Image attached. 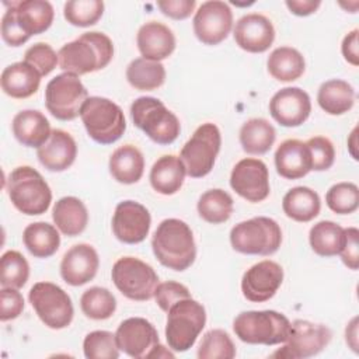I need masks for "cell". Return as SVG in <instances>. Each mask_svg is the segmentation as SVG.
I'll return each instance as SVG.
<instances>
[{
	"label": "cell",
	"instance_id": "1",
	"mask_svg": "<svg viewBox=\"0 0 359 359\" xmlns=\"http://www.w3.org/2000/svg\"><path fill=\"white\" fill-rule=\"evenodd\" d=\"M8 6L1 18V38L8 46H21L32 35L45 32L53 22L55 11L45 0H20Z\"/></svg>",
	"mask_w": 359,
	"mask_h": 359
},
{
	"label": "cell",
	"instance_id": "2",
	"mask_svg": "<svg viewBox=\"0 0 359 359\" xmlns=\"http://www.w3.org/2000/svg\"><path fill=\"white\" fill-rule=\"evenodd\" d=\"M57 57L65 73L83 76L109 65L114 57V43L104 32H84L77 39L65 43L59 49Z\"/></svg>",
	"mask_w": 359,
	"mask_h": 359
},
{
	"label": "cell",
	"instance_id": "3",
	"mask_svg": "<svg viewBox=\"0 0 359 359\" xmlns=\"http://www.w3.org/2000/svg\"><path fill=\"white\" fill-rule=\"evenodd\" d=\"M151 250L161 265L181 272L196 258V245L191 227L180 219H164L151 237Z\"/></svg>",
	"mask_w": 359,
	"mask_h": 359
},
{
	"label": "cell",
	"instance_id": "4",
	"mask_svg": "<svg viewBox=\"0 0 359 359\" xmlns=\"http://www.w3.org/2000/svg\"><path fill=\"white\" fill-rule=\"evenodd\" d=\"M6 189L14 208L28 216L45 213L52 202L48 182L29 165L14 168L7 178Z\"/></svg>",
	"mask_w": 359,
	"mask_h": 359
},
{
	"label": "cell",
	"instance_id": "5",
	"mask_svg": "<svg viewBox=\"0 0 359 359\" xmlns=\"http://www.w3.org/2000/svg\"><path fill=\"white\" fill-rule=\"evenodd\" d=\"M236 337L251 345L283 344L290 332V321L275 310H250L240 313L233 321Z\"/></svg>",
	"mask_w": 359,
	"mask_h": 359
},
{
	"label": "cell",
	"instance_id": "6",
	"mask_svg": "<svg viewBox=\"0 0 359 359\" xmlns=\"http://www.w3.org/2000/svg\"><path fill=\"white\" fill-rule=\"evenodd\" d=\"M206 324L205 307L192 297L174 303L167 311L165 339L174 352H185L194 346Z\"/></svg>",
	"mask_w": 359,
	"mask_h": 359
},
{
	"label": "cell",
	"instance_id": "7",
	"mask_svg": "<svg viewBox=\"0 0 359 359\" xmlns=\"http://www.w3.org/2000/svg\"><path fill=\"white\" fill-rule=\"evenodd\" d=\"M130 116L136 128L157 144H171L181 132V123L158 98L139 97L130 105Z\"/></svg>",
	"mask_w": 359,
	"mask_h": 359
},
{
	"label": "cell",
	"instance_id": "8",
	"mask_svg": "<svg viewBox=\"0 0 359 359\" xmlns=\"http://www.w3.org/2000/svg\"><path fill=\"white\" fill-rule=\"evenodd\" d=\"M80 118L88 136L100 144H112L126 130L123 111L104 97H88L81 107Z\"/></svg>",
	"mask_w": 359,
	"mask_h": 359
},
{
	"label": "cell",
	"instance_id": "9",
	"mask_svg": "<svg viewBox=\"0 0 359 359\" xmlns=\"http://www.w3.org/2000/svg\"><path fill=\"white\" fill-rule=\"evenodd\" d=\"M280 243V226L265 216L240 222L230 231V244L241 254L272 255L279 250Z\"/></svg>",
	"mask_w": 359,
	"mask_h": 359
},
{
	"label": "cell",
	"instance_id": "10",
	"mask_svg": "<svg viewBox=\"0 0 359 359\" xmlns=\"http://www.w3.org/2000/svg\"><path fill=\"white\" fill-rule=\"evenodd\" d=\"M220 146L222 135L215 123L206 122L198 126L180 153L187 174L191 178H202L208 175L215 165Z\"/></svg>",
	"mask_w": 359,
	"mask_h": 359
},
{
	"label": "cell",
	"instance_id": "11",
	"mask_svg": "<svg viewBox=\"0 0 359 359\" xmlns=\"http://www.w3.org/2000/svg\"><path fill=\"white\" fill-rule=\"evenodd\" d=\"M111 278L125 297L136 302H146L154 297V290L158 285L156 271L135 257L119 258L112 266Z\"/></svg>",
	"mask_w": 359,
	"mask_h": 359
},
{
	"label": "cell",
	"instance_id": "12",
	"mask_svg": "<svg viewBox=\"0 0 359 359\" xmlns=\"http://www.w3.org/2000/svg\"><path fill=\"white\" fill-rule=\"evenodd\" d=\"M28 299L39 320L52 330H62L70 325L74 309L70 296L60 286L52 282H36Z\"/></svg>",
	"mask_w": 359,
	"mask_h": 359
},
{
	"label": "cell",
	"instance_id": "13",
	"mask_svg": "<svg viewBox=\"0 0 359 359\" xmlns=\"http://www.w3.org/2000/svg\"><path fill=\"white\" fill-rule=\"evenodd\" d=\"M87 98V88L73 73L57 74L45 88L46 109L59 121L76 119Z\"/></svg>",
	"mask_w": 359,
	"mask_h": 359
},
{
	"label": "cell",
	"instance_id": "14",
	"mask_svg": "<svg viewBox=\"0 0 359 359\" xmlns=\"http://www.w3.org/2000/svg\"><path fill=\"white\" fill-rule=\"evenodd\" d=\"M332 332L324 324L309 320L290 323V332L285 345L271 356L278 359H304L320 353L331 341Z\"/></svg>",
	"mask_w": 359,
	"mask_h": 359
},
{
	"label": "cell",
	"instance_id": "15",
	"mask_svg": "<svg viewBox=\"0 0 359 359\" xmlns=\"http://www.w3.org/2000/svg\"><path fill=\"white\" fill-rule=\"evenodd\" d=\"M194 32L205 45H217L227 38L233 27V13L227 3L209 0L194 15Z\"/></svg>",
	"mask_w": 359,
	"mask_h": 359
},
{
	"label": "cell",
	"instance_id": "16",
	"mask_svg": "<svg viewBox=\"0 0 359 359\" xmlns=\"http://www.w3.org/2000/svg\"><path fill=\"white\" fill-rule=\"evenodd\" d=\"M230 187L248 202L258 203L271 192L269 172L266 164L259 158H243L231 170Z\"/></svg>",
	"mask_w": 359,
	"mask_h": 359
},
{
	"label": "cell",
	"instance_id": "17",
	"mask_svg": "<svg viewBox=\"0 0 359 359\" xmlns=\"http://www.w3.org/2000/svg\"><path fill=\"white\" fill-rule=\"evenodd\" d=\"M283 282L282 266L271 259H264L247 269L241 279L243 296L252 303H264L275 296Z\"/></svg>",
	"mask_w": 359,
	"mask_h": 359
},
{
	"label": "cell",
	"instance_id": "18",
	"mask_svg": "<svg viewBox=\"0 0 359 359\" xmlns=\"http://www.w3.org/2000/svg\"><path fill=\"white\" fill-rule=\"evenodd\" d=\"M151 224V216L146 206L135 201L119 202L112 216L114 236L125 244L142 243Z\"/></svg>",
	"mask_w": 359,
	"mask_h": 359
},
{
	"label": "cell",
	"instance_id": "19",
	"mask_svg": "<svg viewBox=\"0 0 359 359\" xmlns=\"http://www.w3.org/2000/svg\"><path fill=\"white\" fill-rule=\"evenodd\" d=\"M311 112L310 95L299 87H285L269 101L271 116L282 126L296 128L307 121Z\"/></svg>",
	"mask_w": 359,
	"mask_h": 359
},
{
	"label": "cell",
	"instance_id": "20",
	"mask_svg": "<svg viewBox=\"0 0 359 359\" xmlns=\"http://www.w3.org/2000/svg\"><path fill=\"white\" fill-rule=\"evenodd\" d=\"M119 351L130 358H146L149 351L160 342L154 325L142 317L123 320L115 332Z\"/></svg>",
	"mask_w": 359,
	"mask_h": 359
},
{
	"label": "cell",
	"instance_id": "21",
	"mask_svg": "<svg viewBox=\"0 0 359 359\" xmlns=\"http://www.w3.org/2000/svg\"><path fill=\"white\" fill-rule=\"evenodd\" d=\"M234 41L245 52L262 53L269 49L275 39V28L269 18L251 13L243 15L234 27Z\"/></svg>",
	"mask_w": 359,
	"mask_h": 359
},
{
	"label": "cell",
	"instance_id": "22",
	"mask_svg": "<svg viewBox=\"0 0 359 359\" xmlns=\"http://www.w3.org/2000/svg\"><path fill=\"white\" fill-rule=\"evenodd\" d=\"M100 266V258L95 248L80 243L69 248L60 262V276L72 286H81L94 279Z\"/></svg>",
	"mask_w": 359,
	"mask_h": 359
},
{
	"label": "cell",
	"instance_id": "23",
	"mask_svg": "<svg viewBox=\"0 0 359 359\" xmlns=\"http://www.w3.org/2000/svg\"><path fill=\"white\" fill-rule=\"evenodd\" d=\"M39 163L49 171L60 172L67 170L76 160L77 144L70 133L53 129L49 139L36 149Z\"/></svg>",
	"mask_w": 359,
	"mask_h": 359
},
{
	"label": "cell",
	"instance_id": "24",
	"mask_svg": "<svg viewBox=\"0 0 359 359\" xmlns=\"http://www.w3.org/2000/svg\"><path fill=\"white\" fill-rule=\"evenodd\" d=\"M136 43L142 57L160 62L174 52L175 36L167 25L158 21H149L139 28Z\"/></svg>",
	"mask_w": 359,
	"mask_h": 359
},
{
	"label": "cell",
	"instance_id": "25",
	"mask_svg": "<svg viewBox=\"0 0 359 359\" xmlns=\"http://www.w3.org/2000/svg\"><path fill=\"white\" fill-rule=\"evenodd\" d=\"M273 157L278 174L286 180H299L311 171L310 150L299 139L283 140L278 146Z\"/></svg>",
	"mask_w": 359,
	"mask_h": 359
},
{
	"label": "cell",
	"instance_id": "26",
	"mask_svg": "<svg viewBox=\"0 0 359 359\" xmlns=\"http://www.w3.org/2000/svg\"><path fill=\"white\" fill-rule=\"evenodd\" d=\"M41 73L27 62H15L4 67L1 73L3 91L15 100L34 95L41 84Z\"/></svg>",
	"mask_w": 359,
	"mask_h": 359
},
{
	"label": "cell",
	"instance_id": "27",
	"mask_svg": "<svg viewBox=\"0 0 359 359\" xmlns=\"http://www.w3.org/2000/svg\"><path fill=\"white\" fill-rule=\"evenodd\" d=\"M11 128L15 139L22 146L36 149H39L52 133L48 118L36 109L20 111L13 118Z\"/></svg>",
	"mask_w": 359,
	"mask_h": 359
},
{
	"label": "cell",
	"instance_id": "28",
	"mask_svg": "<svg viewBox=\"0 0 359 359\" xmlns=\"http://www.w3.org/2000/svg\"><path fill=\"white\" fill-rule=\"evenodd\" d=\"M187 170L178 156H161L150 170V184L161 195H174L184 184Z\"/></svg>",
	"mask_w": 359,
	"mask_h": 359
},
{
	"label": "cell",
	"instance_id": "29",
	"mask_svg": "<svg viewBox=\"0 0 359 359\" xmlns=\"http://www.w3.org/2000/svg\"><path fill=\"white\" fill-rule=\"evenodd\" d=\"M52 219L60 233L69 237H76L86 230L88 212L79 198L63 196L55 203Z\"/></svg>",
	"mask_w": 359,
	"mask_h": 359
},
{
	"label": "cell",
	"instance_id": "30",
	"mask_svg": "<svg viewBox=\"0 0 359 359\" xmlns=\"http://www.w3.org/2000/svg\"><path fill=\"white\" fill-rule=\"evenodd\" d=\"M109 172L121 184L137 182L144 171V157L133 144H123L109 157Z\"/></svg>",
	"mask_w": 359,
	"mask_h": 359
},
{
	"label": "cell",
	"instance_id": "31",
	"mask_svg": "<svg viewBox=\"0 0 359 359\" xmlns=\"http://www.w3.org/2000/svg\"><path fill=\"white\" fill-rule=\"evenodd\" d=\"M285 215L300 223H307L318 216L321 201L316 191L309 187H294L289 189L282 199Z\"/></svg>",
	"mask_w": 359,
	"mask_h": 359
},
{
	"label": "cell",
	"instance_id": "32",
	"mask_svg": "<svg viewBox=\"0 0 359 359\" xmlns=\"http://www.w3.org/2000/svg\"><path fill=\"white\" fill-rule=\"evenodd\" d=\"M317 102L327 114L342 115L352 109L355 104V90L345 80L331 79L320 86Z\"/></svg>",
	"mask_w": 359,
	"mask_h": 359
},
{
	"label": "cell",
	"instance_id": "33",
	"mask_svg": "<svg viewBox=\"0 0 359 359\" xmlns=\"http://www.w3.org/2000/svg\"><path fill=\"white\" fill-rule=\"evenodd\" d=\"M240 144L248 154H265L275 143L276 132L269 121L251 118L243 123L238 133Z\"/></svg>",
	"mask_w": 359,
	"mask_h": 359
},
{
	"label": "cell",
	"instance_id": "34",
	"mask_svg": "<svg viewBox=\"0 0 359 359\" xmlns=\"http://www.w3.org/2000/svg\"><path fill=\"white\" fill-rule=\"evenodd\" d=\"M269 74L278 81H294L304 73L306 62L303 55L292 46L273 49L266 60Z\"/></svg>",
	"mask_w": 359,
	"mask_h": 359
},
{
	"label": "cell",
	"instance_id": "35",
	"mask_svg": "<svg viewBox=\"0 0 359 359\" xmlns=\"http://www.w3.org/2000/svg\"><path fill=\"white\" fill-rule=\"evenodd\" d=\"M22 241L35 258H49L59 250L60 236L55 226L46 222H35L24 229Z\"/></svg>",
	"mask_w": 359,
	"mask_h": 359
},
{
	"label": "cell",
	"instance_id": "36",
	"mask_svg": "<svg viewBox=\"0 0 359 359\" xmlns=\"http://www.w3.org/2000/svg\"><path fill=\"white\" fill-rule=\"evenodd\" d=\"M126 80L136 90L151 91L164 84L165 69L160 62L137 57L128 65Z\"/></svg>",
	"mask_w": 359,
	"mask_h": 359
},
{
	"label": "cell",
	"instance_id": "37",
	"mask_svg": "<svg viewBox=\"0 0 359 359\" xmlns=\"http://www.w3.org/2000/svg\"><path fill=\"white\" fill-rule=\"evenodd\" d=\"M309 241L320 257L338 255L344 243V227L331 220H321L310 229Z\"/></svg>",
	"mask_w": 359,
	"mask_h": 359
},
{
	"label": "cell",
	"instance_id": "38",
	"mask_svg": "<svg viewBox=\"0 0 359 359\" xmlns=\"http://www.w3.org/2000/svg\"><path fill=\"white\" fill-rule=\"evenodd\" d=\"M233 198L220 188L203 192L198 201L196 209L199 216L212 224H220L230 219L233 213Z\"/></svg>",
	"mask_w": 359,
	"mask_h": 359
},
{
	"label": "cell",
	"instance_id": "39",
	"mask_svg": "<svg viewBox=\"0 0 359 359\" xmlns=\"http://www.w3.org/2000/svg\"><path fill=\"white\" fill-rule=\"evenodd\" d=\"M80 307L84 316L91 320H107L116 310V299L108 289L93 286L83 292Z\"/></svg>",
	"mask_w": 359,
	"mask_h": 359
},
{
	"label": "cell",
	"instance_id": "40",
	"mask_svg": "<svg viewBox=\"0 0 359 359\" xmlns=\"http://www.w3.org/2000/svg\"><path fill=\"white\" fill-rule=\"evenodd\" d=\"M29 278V265L15 250L6 251L0 259V283L3 287H22Z\"/></svg>",
	"mask_w": 359,
	"mask_h": 359
},
{
	"label": "cell",
	"instance_id": "41",
	"mask_svg": "<svg viewBox=\"0 0 359 359\" xmlns=\"http://www.w3.org/2000/svg\"><path fill=\"white\" fill-rule=\"evenodd\" d=\"M196 356L199 359H233L236 346L226 331L216 328L202 337Z\"/></svg>",
	"mask_w": 359,
	"mask_h": 359
},
{
	"label": "cell",
	"instance_id": "42",
	"mask_svg": "<svg viewBox=\"0 0 359 359\" xmlns=\"http://www.w3.org/2000/svg\"><path fill=\"white\" fill-rule=\"evenodd\" d=\"M104 13L101 0H70L65 3L63 15L66 21L76 27H90L98 22Z\"/></svg>",
	"mask_w": 359,
	"mask_h": 359
},
{
	"label": "cell",
	"instance_id": "43",
	"mask_svg": "<svg viewBox=\"0 0 359 359\" xmlns=\"http://www.w3.org/2000/svg\"><path fill=\"white\" fill-rule=\"evenodd\" d=\"M83 352L87 359H118L119 348L115 334L104 330L88 332L83 341Z\"/></svg>",
	"mask_w": 359,
	"mask_h": 359
},
{
	"label": "cell",
	"instance_id": "44",
	"mask_svg": "<svg viewBox=\"0 0 359 359\" xmlns=\"http://www.w3.org/2000/svg\"><path fill=\"white\" fill-rule=\"evenodd\" d=\"M325 202L334 213H353L359 206V189L353 182H338L327 191Z\"/></svg>",
	"mask_w": 359,
	"mask_h": 359
},
{
	"label": "cell",
	"instance_id": "45",
	"mask_svg": "<svg viewBox=\"0 0 359 359\" xmlns=\"http://www.w3.org/2000/svg\"><path fill=\"white\" fill-rule=\"evenodd\" d=\"M24 62L34 66L41 76H48L59 65V57L50 45L38 42L25 50Z\"/></svg>",
	"mask_w": 359,
	"mask_h": 359
},
{
	"label": "cell",
	"instance_id": "46",
	"mask_svg": "<svg viewBox=\"0 0 359 359\" xmlns=\"http://www.w3.org/2000/svg\"><path fill=\"white\" fill-rule=\"evenodd\" d=\"M311 156V170L325 171L331 168L335 160V149L332 142L325 136H314L306 142Z\"/></svg>",
	"mask_w": 359,
	"mask_h": 359
},
{
	"label": "cell",
	"instance_id": "47",
	"mask_svg": "<svg viewBox=\"0 0 359 359\" xmlns=\"http://www.w3.org/2000/svg\"><path fill=\"white\" fill-rule=\"evenodd\" d=\"M191 297V292L189 289L180 283V282H174V280H167V282H161L157 285L156 290H154V299L157 306L163 310V311H168V309L177 303L178 300Z\"/></svg>",
	"mask_w": 359,
	"mask_h": 359
},
{
	"label": "cell",
	"instance_id": "48",
	"mask_svg": "<svg viewBox=\"0 0 359 359\" xmlns=\"http://www.w3.org/2000/svg\"><path fill=\"white\" fill-rule=\"evenodd\" d=\"M24 310V297L15 287L0 290V320L10 321L17 318Z\"/></svg>",
	"mask_w": 359,
	"mask_h": 359
},
{
	"label": "cell",
	"instance_id": "49",
	"mask_svg": "<svg viewBox=\"0 0 359 359\" xmlns=\"http://www.w3.org/2000/svg\"><path fill=\"white\" fill-rule=\"evenodd\" d=\"M338 255L349 269L359 268V230L356 227L344 229V243Z\"/></svg>",
	"mask_w": 359,
	"mask_h": 359
},
{
	"label": "cell",
	"instance_id": "50",
	"mask_svg": "<svg viewBox=\"0 0 359 359\" xmlns=\"http://www.w3.org/2000/svg\"><path fill=\"white\" fill-rule=\"evenodd\" d=\"M157 7L161 10V13L170 18L174 20H185L188 18L195 7V0H160L157 1Z\"/></svg>",
	"mask_w": 359,
	"mask_h": 359
},
{
	"label": "cell",
	"instance_id": "51",
	"mask_svg": "<svg viewBox=\"0 0 359 359\" xmlns=\"http://www.w3.org/2000/svg\"><path fill=\"white\" fill-rule=\"evenodd\" d=\"M358 28L352 29L351 32H348L344 39H342V45H341V52L344 59L351 63L352 66H358L359 65V45H358Z\"/></svg>",
	"mask_w": 359,
	"mask_h": 359
},
{
	"label": "cell",
	"instance_id": "52",
	"mask_svg": "<svg viewBox=\"0 0 359 359\" xmlns=\"http://www.w3.org/2000/svg\"><path fill=\"white\" fill-rule=\"evenodd\" d=\"M286 7L299 17H306L317 11V8L321 6L320 0H286Z\"/></svg>",
	"mask_w": 359,
	"mask_h": 359
},
{
	"label": "cell",
	"instance_id": "53",
	"mask_svg": "<svg viewBox=\"0 0 359 359\" xmlns=\"http://www.w3.org/2000/svg\"><path fill=\"white\" fill-rule=\"evenodd\" d=\"M346 344L353 352L358 353V317H353L345 330Z\"/></svg>",
	"mask_w": 359,
	"mask_h": 359
},
{
	"label": "cell",
	"instance_id": "54",
	"mask_svg": "<svg viewBox=\"0 0 359 359\" xmlns=\"http://www.w3.org/2000/svg\"><path fill=\"white\" fill-rule=\"evenodd\" d=\"M146 358H174V353H172L170 349H167L165 346L160 345V342H158V344H156V345L149 351V353L146 355Z\"/></svg>",
	"mask_w": 359,
	"mask_h": 359
},
{
	"label": "cell",
	"instance_id": "55",
	"mask_svg": "<svg viewBox=\"0 0 359 359\" xmlns=\"http://www.w3.org/2000/svg\"><path fill=\"white\" fill-rule=\"evenodd\" d=\"M356 133H358V128H355V129L352 130V133H351V136H349V139H348V150H349L351 156H352L355 160L359 158V157H358V151H356V144H358V142H356Z\"/></svg>",
	"mask_w": 359,
	"mask_h": 359
}]
</instances>
